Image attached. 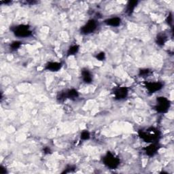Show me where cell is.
Returning <instances> with one entry per match:
<instances>
[{
    "label": "cell",
    "instance_id": "obj_9",
    "mask_svg": "<svg viewBox=\"0 0 174 174\" xmlns=\"http://www.w3.org/2000/svg\"><path fill=\"white\" fill-rule=\"evenodd\" d=\"M62 67V63L59 62H49L45 66L46 70L50 71H58Z\"/></svg>",
    "mask_w": 174,
    "mask_h": 174
},
{
    "label": "cell",
    "instance_id": "obj_6",
    "mask_svg": "<svg viewBox=\"0 0 174 174\" xmlns=\"http://www.w3.org/2000/svg\"><path fill=\"white\" fill-rule=\"evenodd\" d=\"M145 87L150 93H155L162 89L163 84L161 82H148L145 83Z\"/></svg>",
    "mask_w": 174,
    "mask_h": 174
},
{
    "label": "cell",
    "instance_id": "obj_24",
    "mask_svg": "<svg viewBox=\"0 0 174 174\" xmlns=\"http://www.w3.org/2000/svg\"><path fill=\"white\" fill-rule=\"evenodd\" d=\"M43 151H44V154H46V155L50 154V153H51L50 149L49 147H46V148H44V150H43Z\"/></svg>",
    "mask_w": 174,
    "mask_h": 174
},
{
    "label": "cell",
    "instance_id": "obj_10",
    "mask_svg": "<svg viewBox=\"0 0 174 174\" xmlns=\"http://www.w3.org/2000/svg\"><path fill=\"white\" fill-rule=\"evenodd\" d=\"M82 77H83V81L87 84H91L93 81V76L91 71L86 68L82 70Z\"/></svg>",
    "mask_w": 174,
    "mask_h": 174
},
{
    "label": "cell",
    "instance_id": "obj_21",
    "mask_svg": "<svg viewBox=\"0 0 174 174\" xmlns=\"http://www.w3.org/2000/svg\"><path fill=\"white\" fill-rule=\"evenodd\" d=\"M75 169H76V168H75L74 166H73V165H68L67 168H66V170H65L63 172H62V173H67L72 172L74 171Z\"/></svg>",
    "mask_w": 174,
    "mask_h": 174
},
{
    "label": "cell",
    "instance_id": "obj_15",
    "mask_svg": "<svg viewBox=\"0 0 174 174\" xmlns=\"http://www.w3.org/2000/svg\"><path fill=\"white\" fill-rule=\"evenodd\" d=\"M79 50H80V46H78V44H75V45L71 46L67 52V56L70 57V56L75 55V54L78 53Z\"/></svg>",
    "mask_w": 174,
    "mask_h": 174
},
{
    "label": "cell",
    "instance_id": "obj_20",
    "mask_svg": "<svg viewBox=\"0 0 174 174\" xmlns=\"http://www.w3.org/2000/svg\"><path fill=\"white\" fill-rule=\"evenodd\" d=\"M150 71H150L148 69H142V70H140V71H139V75L140 76L145 77L146 76H148V75L150 73Z\"/></svg>",
    "mask_w": 174,
    "mask_h": 174
},
{
    "label": "cell",
    "instance_id": "obj_4",
    "mask_svg": "<svg viewBox=\"0 0 174 174\" xmlns=\"http://www.w3.org/2000/svg\"><path fill=\"white\" fill-rule=\"evenodd\" d=\"M156 104L155 106V110L161 114H165L168 112L171 105V102L168 98L165 97H158L156 98Z\"/></svg>",
    "mask_w": 174,
    "mask_h": 174
},
{
    "label": "cell",
    "instance_id": "obj_7",
    "mask_svg": "<svg viewBox=\"0 0 174 174\" xmlns=\"http://www.w3.org/2000/svg\"><path fill=\"white\" fill-rule=\"evenodd\" d=\"M129 93L127 87H118L114 89L113 94L116 100H122L127 97Z\"/></svg>",
    "mask_w": 174,
    "mask_h": 174
},
{
    "label": "cell",
    "instance_id": "obj_3",
    "mask_svg": "<svg viewBox=\"0 0 174 174\" xmlns=\"http://www.w3.org/2000/svg\"><path fill=\"white\" fill-rule=\"evenodd\" d=\"M11 30L16 37H27L32 35V31L27 25H19L12 27Z\"/></svg>",
    "mask_w": 174,
    "mask_h": 174
},
{
    "label": "cell",
    "instance_id": "obj_8",
    "mask_svg": "<svg viewBox=\"0 0 174 174\" xmlns=\"http://www.w3.org/2000/svg\"><path fill=\"white\" fill-rule=\"evenodd\" d=\"M160 148V146L157 143H152V144L144 148V151H145L146 154L149 156H155L157 152L159 151V150Z\"/></svg>",
    "mask_w": 174,
    "mask_h": 174
},
{
    "label": "cell",
    "instance_id": "obj_16",
    "mask_svg": "<svg viewBox=\"0 0 174 174\" xmlns=\"http://www.w3.org/2000/svg\"><path fill=\"white\" fill-rule=\"evenodd\" d=\"M66 99H67V97H66V91H62L59 92L57 96V100L58 101H59V102H63L66 100Z\"/></svg>",
    "mask_w": 174,
    "mask_h": 174
},
{
    "label": "cell",
    "instance_id": "obj_23",
    "mask_svg": "<svg viewBox=\"0 0 174 174\" xmlns=\"http://www.w3.org/2000/svg\"><path fill=\"white\" fill-rule=\"evenodd\" d=\"M7 173H8V172H7V170L5 168H3L2 165L0 167V173H1V174H6Z\"/></svg>",
    "mask_w": 174,
    "mask_h": 174
},
{
    "label": "cell",
    "instance_id": "obj_12",
    "mask_svg": "<svg viewBox=\"0 0 174 174\" xmlns=\"http://www.w3.org/2000/svg\"><path fill=\"white\" fill-rule=\"evenodd\" d=\"M168 41V36L165 33H160L156 37V43L159 46H163Z\"/></svg>",
    "mask_w": 174,
    "mask_h": 174
},
{
    "label": "cell",
    "instance_id": "obj_25",
    "mask_svg": "<svg viewBox=\"0 0 174 174\" xmlns=\"http://www.w3.org/2000/svg\"><path fill=\"white\" fill-rule=\"evenodd\" d=\"M11 2L10 1H3V2H1V3H5V4H8V3H10Z\"/></svg>",
    "mask_w": 174,
    "mask_h": 174
},
{
    "label": "cell",
    "instance_id": "obj_22",
    "mask_svg": "<svg viewBox=\"0 0 174 174\" xmlns=\"http://www.w3.org/2000/svg\"><path fill=\"white\" fill-rule=\"evenodd\" d=\"M166 21L167 23H168V25H172V24H173V15H172V13H170L169 16H168V18H167L166 19Z\"/></svg>",
    "mask_w": 174,
    "mask_h": 174
},
{
    "label": "cell",
    "instance_id": "obj_5",
    "mask_svg": "<svg viewBox=\"0 0 174 174\" xmlns=\"http://www.w3.org/2000/svg\"><path fill=\"white\" fill-rule=\"evenodd\" d=\"M97 28V21L95 19H91L81 27L80 33L83 35H89L93 33Z\"/></svg>",
    "mask_w": 174,
    "mask_h": 174
},
{
    "label": "cell",
    "instance_id": "obj_11",
    "mask_svg": "<svg viewBox=\"0 0 174 174\" xmlns=\"http://www.w3.org/2000/svg\"><path fill=\"white\" fill-rule=\"evenodd\" d=\"M104 23L108 26L117 27L121 25V19L119 17H112V18L105 20Z\"/></svg>",
    "mask_w": 174,
    "mask_h": 174
},
{
    "label": "cell",
    "instance_id": "obj_14",
    "mask_svg": "<svg viewBox=\"0 0 174 174\" xmlns=\"http://www.w3.org/2000/svg\"><path fill=\"white\" fill-rule=\"evenodd\" d=\"M66 91L67 99H70V100H75L79 97V93H78V92L76 89H74V88H71V89L67 90Z\"/></svg>",
    "mask_w": 174,
    "mask_h": 174
},
{
    "label": "cell",
    "instance_id": "obj_2",
    "mask_svg": "<svg viewBox=\"0 0 174 174\" xmlns=\"http://www.w3.org/2000/svg\"><path fill=\"white\" fill-rule=\"evenodd\" d=\"M104 164L111 169H117L120 165V159L111 152H108L103 158Z\"/></svg>",
    "mask_w": 174,
    "mask_h": 174
},
{
    "label": "cell",
    "instance_id": "obj_18",
    "mask_svg": "<svg viewBox=\"0 0 174 174\" xmlns=\"http://www.w3.org/2000/svg\"><path fill=\"white\" fill-rule=\"evenodd\" d=\"M90 137L91 134L88 131H83L80 134V138L83 140H88V139H90Z\"/></svg>",
    "mask_w": 174,
    "mask_h": 174
},
{
    "label": "cell",
    "instance_id": "obj_19",
    "mask_svg": "<svg viewBox=\"0 0 174 174\" xmlns=\"http://www.w3.org/2000/svg\"><path fill=\"white\" fill-rule=\"evenodd\" d=\"M96 59L98 61H104L105 59V53L104 52H100V53H98L95 56Z\"/></svg>",
    "mask_w": 174,
    "mask_h": 174
},
{
    "label": "cell",
    "instance_id": "obj_17",
    "mask_svg": "<svg viewBox=\"0 0 174 174\" xmlns=\"http://www.w3.org/2000/svg\"><path fill=\"white\" fill-rule=\"evenodd\" d=\"M22 42L20 41H15L11 44H10V50H16L21 46Z\"/></svg>",
    "mask_w": 174,
    "mask_h": 174
},
{
    "label": "cell",
    "instance_id": "obj_1",
    "mask_svg": "<svg viewBox=\"0 0 174 174\" xmlns=\"http://www.w3.org/2000/svg\"><path fill=\"white\" fill-rule=\"evenodd\" d=\"M139 138L147 143H157L161 138V133L155 127H149L146 130H139Z\"/></svg>",
    "mask_w": 174,
    "mask_h": 174
},
{
    "label": "cell",
    "instance_id": "obj_13",
    "mask_svg": "<svg viewBox=\"0 0 174 174\" xmlns=\"http://www.w3.org/2000/svg\"><path fill=\"white\" fill-rule=\"evenodd\" d=\"M138 3V1H129L127 3V8H126V13H127L128 15H131L132 13L134 11L135 7L137 6Z\"/></svg>",
    "mask_w": 174,
    "mask_h": 174
}]
</instances>
